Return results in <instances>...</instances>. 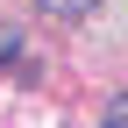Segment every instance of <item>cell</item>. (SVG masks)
<instances>
[{
  "label": "cell",
  "instance_id": "cell-1",
  "mask_svg": "<svg viewBox=\"0 0 128 128\" xmlns=\"http://www.w3.org/2000/svg\"><path fill=\"white\" fill-rule=\"evenodd\" d=\"M43 14H50V22H86L92 7H100V0H36Z\"/></svg>",
  "mask_w": 128,
  "mask_h": 128
},
{
  "label": "cell",
  "instance_id": "cell-2",
  "mask_svg": "<svg viewBox=\"0 0 128 128\" xmlns=\"http://www.w3.org/2000/svg\"><path fill=\"white\" fill-rule=\"evenodd\" d=\"M22 57V28H0V64H14Z\"/></svg>",
  "mask_w": 128,
  "mask_h": 128
},
{
  "label": "cell",
  "instance_id": "cell-3",
  "mask_svg": "<svg viewBox=\"0 0 128 128\" xmlns=\"http://www.w3.org/2000/svg\"><path fill=\"white\" fill-rule=\"evenodd\" d=\"M107 128H128V92H121V100H107Z\"/></svg>",
  "mask_w": 128,
  "mask_h": 128
}]
</instances>
